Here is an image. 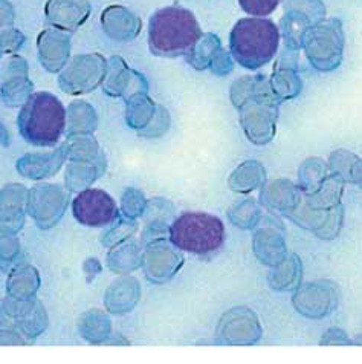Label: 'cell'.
I'll list each match as a JSON object with an SVG mask.
<instances>
[{"instance_id": "obj_1", "label": "cell", "mask_w": 362, "mask_h": 364, "mask_svg": "<svg viewBox=\"0 0 362 364\" xmlns=\"http://www.w3.org/2000/svg\"><path fill=\"white\" fill-rule=\"evenodd\" d=\"M202 37V29L190 9L173 5L156 11L148 23V46L159 57H187Z\"/></svg>"}, {"instance_id": "obj_2", "label": "cell", "mask_w": 362, "mask_h": 364, "mask_svg": "<svg viewBox=\"0 0 362 364\" xmlns=\"http://www.w3.org/2000/svg\"><path fill=\"white\" fill-rule=\"evenodd\" d=\"M280 29L270 18H240L229 34V53L246 69H258L273 62L280 46Z\"/></svg>"}, {"instance_id": "obj_3", "label": "cell", "mask_w": 362, "mask_h": 364, "mask_svg": "<svg viewBox=\"0 0 362 364\" xmlns=\"http://www.w3.org/2000/svg\"><path fill=\"white\" fill-rule=\"evenodd\" d=\"M18 130L33 146H54L66 127V110L55 95L38 92L29 97L18 115Z\"/></svg>"}, {"instance_id": "obj_4", "label": "cell", "mask_w": 362, "mask_h": 364, "mask_svg": "<svg viewBox=\"0 0 362 364\" xmlns=\"http://www.w3.org/2000/svg\"><path fill=\"white\" fill-rule=\"evenodd\" d=\"M168 235L177 250L207 256L224 245L225 225L217 216L190 211L180 215L170 225Z\"/></svg>"}, {"instance_id": "obj_5", "label": "cell", "mask_w": 362, "mask_h": 364, "mask_svg": "<svg viewBox=\"0 0 362 364\" xmlns=\"http://www.w3.org/2000/svg\"><path fill=\"white\" fill-rule=\"evenodd\" d=\"M344 29L338 18H324L312 26L303 42L310 65L321 73H331L343 63Z\"/></svg>"}, {"instance_id": "obj_6", "label": "cell", "mask_w": 362, "mask_h": 364, "mask_svg": "<svg viewBox=\"0 0 362 364\" xmlns=\"http://www.w3.org/2000/svg\"><path fill=\"white\" fill-rule=\"evenodd\" d=\"M280 103L281 101L275 94H266L249 98L238 107L240 126L251 143L263 146L273 141L277 130Z\"/></svg>"}, {"instance_id": "obj_7", "label": "cell", "mask_w": 362, "mask_h": 364, "mask_svg": "<svg viewBox=\"0 0 362 364\" xmlns=\"http://www.w3.org/2000/svg\"><path fill=\"white\" fill-rule=\"evenodd\" d=\"M107 62L99 54L77 55L58 78L60 86L70 95L92 92L104 82Z\"/></svg>"}, {"instance_id": "obj_8", "label": "cell", "mask_w": 362, "mask_h": 364, "mask_svg": "<svg viewBox=\"0 0 362 364\" xmlns=\"http://www.w3.org/2000/svg\"><path fill=\"white\" fill-rule=\"evenodd\" d=\"M220 343L234 346L256 345L261 337V326L257 316L248 308L228 311L217 326Z\"/></svg>"}, {"instance_id": "obj_9", "label": "cell", "mask_w": 362, "mask_h": 364, "mask_svg": "<svg viewBox=\"0 0 362 364\" xmlns=\"http://www.w3.org/2000/svg\"><path fill=\"white\" fill-rule=\"evenodd\" d=\"M74 218L87 227H104L118 218L115 200L106 191L89 188L79 193L74 200Z\"/></svg>"}, {"instance_id": "obj_10", "label": "cell", "mask_w": 362, "mask_h": 364, "mask_svg": "<svg viewBox=\"0 0 362 364\" xmlns=\"http://www.w3.org/2000/svg\"><path fill=\"white\" fill-rule=\"evenodd\" d=\"M338 291L329 282H310L298 287L294 306L300 314L309 318H323L335 309Z\"/></svg>"}, {"instance_id": "obj_11", "label": "cell", "mask_w": 362, "mask_h": 364, "mask_svg": "<svg viewBox=\"0 0 362 364\" xmlns=\"http://www.w3.org/2000/svg\"><path fill=\"white\" fill-rule=\"evenodd\" d=\"M343 207L341 204L331 208H315L310 207L307 202L290 215V219L295 220L298 225H303L312 230L321 239H335L339 235L341 225H343Z\"/></svg>"}, {"instance_id": "obj_12", "label": "cell", "mask_w": 362, "mask_h": 364, "mask_svg": "<svg viewBox=\"0 0 362 364\" xmlns=\"http://www.w3.org/2000/svg\"><path fill=\"white\" fill-rule=\"evenodd\" d=\"M104 92L110 97H127L138 92H147L148 85L144 75L130 69L121 57H112L107 63L104 77Z\"/></svg>"}, {"instance_id": "obj_13", "label": "cell", "mask_w": 362, "mask_h": 364, "mask_svg": "<svg viewBox=\"0 0 362 364\" xmlns=\"http://www.w3.org/2000/svg\"><path fill=\"white\" fill-rule=\"evenodd\" d=\"M146 276L155 282L163 283L172 279L184 265V257L179 251L160 242H152L143 256Z\"/></svg>"}, {"instance_id": "obj_14", "label": "cell", "mask_w": 362, "mask_h": 364, "mask_svg": "<svg viewBox=\"0 0 362 364\" xmlns=\"http://www.w3.org/2000/svg\"><path fill=\"white\" fill-rule=\"evenodd\" d=\"M45 14L51 26L77 31L90 16V4L89 0H48Z\"/></svg>"}, {"instance_id": "obj_15", "label": "cell", "mask_w": 362, "mask_h": 364, "mask_svg": "<svg viewBox=\"0 0 362 364\" xmlns=\"http://www.w3.org/2000/svg\"><path fill=\"white\" fill-rule=\"evenodd\" d=\"M38 57L49 73H58L66 66L70 42L69 36L57 28H49L37 38Z\"/></svg>"}, {"instance_id": "obj_16", "label": "cell", "mask_w": 362, "mask_h": 364, "mask_svg": "<svg viewBox=\"0 0 362 364\" xmlns=\"http://www.w3.org/2000/svg\"><path fill=\"white\" fill-rule=\"evenodd\" d=\"M28 63L23 58L14 57L6 63L4 70V86L2 95L8 106L25 105L33 92V85L28 80Z\"/></svg>"}, {"instance_id": "obj_17", "label": "cell", "mask_w": 362, "mask_h": 364, "mask_svg": "<svg viewBox=\"0 0 362 364\" xmlns=\"http://www.w3.org/2000/svg\"><path fill=\"white\" fill-rule=\"evenodd\" d=\"M102 25L106 34L116 42H130L138 37L143 28L141 18L121 5H110L104 9Z\"/></svg>"}, {"instance_id": "obj_18", "label": "cell", "mask_w": 362, "mask_h": 364, "mask_svg": "<svg viewBox=\"0 0 362 364\" xmlns=\"http://www.w3.org/2000/svg\"><path fill=\"white\" fill-rule=\"evenodd\" d=\"M263 187L260 196L261 204L270 211L290 216L303 202L300 188L287 179H278Z\"/></svg>"}, {"instance_id": "obj_19", "label": "cell", "mask_w": 362, "mask_h": 364, "mask_svg": "<svg viewBox=\"0 0 362 364\" xmlns=\"http://www.w3.org/2000/svg\"><path fill=\"white\" fill-rule=\"evenodd\" d=\"M253 247L261 264L275 267L287 256L285 237L275 225H266L256 232Z\"/></svg>"}, {"instance_id": "obj_20", "label": "cell", "mask_w": 362, "mask_h": 364, "mask_svg": "<svg viewBox=\"0 0 362 364\" xmlns=\"http://www.w3.org/2000/svg\"><path fill=\"white\" fill-rule=\"evenodd\" d=\"M67 155L66 146L58 149L54 154H42V155H26L18 161V170L23 176L40 179L46 176H53L55 171L62 167L63 161Z\"/></svg>"}, {"instance_id": "obj_21", "label": "cell", "mask_w": 362, "mask_h": 364, "mask_svg": "<svg viewBox=\"0 0 362 364\" xmlns=\"http://www.w3.org/2000/svg\"><path fill=\"white\" fill-rule=\"evenodd\" d=\"M297 69V65L281 62V60H278V63L275 65L274 74L270 77L269 83L280 101L292 100L298 97L301 89H303V82H301Z\"/></svg>"}, {"instance_id": "obj_22", "label": "cell", "mask_w": 362, "mask_h": 364, "mask_svg": "<svg viewBox=\"0 0 362 364\" xmlns=\"http://www.w3.org/2000/svg\"><path fill=\"white\" fill-rule=\"evenodd\" d=\"M312 26L314 23L305 14L294 11V9H285V16L280 20L278 29L286 49L298 50L303 48L305 37Z\"/></svg>"}, {"instance_id": "obj_23", "label": "cell", "mask_w": 362, "mask_h": 364, "mask_svg": "<svg viewBox=\"0 0 362 364\" xmlns=\"http://www.w3.org/2000/svg\"><path fill=\"white\" fill-rule=\"evenodd\" d=\"M266 170L257 161H246L238 166L228 179L229 188L236 193H251L265 186Z\"/></svg>"}, {"instance_id": "obj_24", "label": "cell", "mask_w": 362, "mask_h": 364, "mask_svg": "<svg viewBox=\"0 0 362 364\" xmlns=\"http://www.w3.org/2000/svg\"><path fill=\"white\" fill-rule=\"evenodd\" d=\"M139 299V285L135 279H124L114 283L110 287L106 305L109 311L115 312V314H123V312L132 311V308L138 303Z\"/></svg>"}, {"instance_id": "obj_25", "label": "cell", "mask_w": 362, "mask_h": 364, "mask_svg": "<svg viewBox=\"0 0 362 364\" xmlns=\"http://www.w3.org/2000/svg\"><path fill=\"white\" fill-rule=\"evenodd\" d=\"M301 262L297 256L289 255L269 274V285L277 291H292L301 285Z\"/></svg>"}, {"instance_id": "obj_26", "label": "cell", "mask_w": 362, "mask_h": 364, "mask_svg": "<svg viewBox=\"0 0 362 364\" xmlns=\"http://www.w3.org/2000/svg\"><path fill=\"white\" fill-rule=\"evenodd\" d=\"M266 94H274L273 87H270L269 80L265 78V75H246L236 80L234 85L231 86V101L233 105L238 109L241 105L245 103L246 100L254 98L258 95H266Z\"/></svg>"}, {"instance_id": "obj_27", "label": "cell", "mask_w": 362, "mask_h": 364, "mask_svg": "<svg viewBox=\"0 0 362 364\" xmlns=\"http://www.w3.org/2000/svg\"><path fill=\"white\" fill-rule=\"evenodd\" d=\"M344 182L346 181L343 178L329 173V176L323 181V184L318 187V190L307 195L306 202L310 207L315 208H331L338 205L344 191Z\"/></svg>"}, {"instance_id": "obj_28", "label": "cell", "mask_w": 362, "mask_h": 364, "mask_svg": "<svg viewBox=\"0 0 362 364\" xmlns=\"http://www.w3.org/2000/svg\"><path fill=\"white\" fill-rule=\"evenodd\" d=\"M156 105L146 92H138L127 98V123L130 127L143 130L153 118Z\"/></svg>"}, {"instance_id": "obj_29", "label": "cell", "mask_w": 362, "mask_h": 364, "mask_svg": "<svg viewBox=\"0 0 362 364\" xmlns=\"http://www.w3.org/2000/svg\"><path fill=\"white\" fill-rule=\"evenodd\" d=\"M220 48H222V43H220V38L216 34H202L194 48L191 49V53L187 55V62L197 70H205L209 68L211 60H213Z\"/></svg>"}, {"instance_id": "obj_30", "label": "cell", "mask_w": 362, "mask_h": 364, "mask_svg": "<svg viewBox=\"0 0 362 364\" xmlns=\"http://www.w3.org/2000/svg\"><path fill=\"white\" fill-rule=\"evenodd\" d=\"M329 166L319 158H309L300 167V190L306 191L307 195L314 193L323 181L329 176Z\"/></svg>"}, {"instance_id": "obj_31", "label": "cell", "mask_w": 362, "mask_h": 364, "mask_svg": "<svg viewBox=\"0 0 362 364\" xmlns=\"http://www.w3.org/2000/svg\"><path fill=\"white\" fill-rule=\"evenodd\" d=\"M143 264V256L135 244H124L123 247L115 248L109 255V267L116 274H127V272L136 269Z\"/></svg>"}, {"instance_id": "obj_32", "label": "cell", "mask_w": 362, "mask_h": 364, "mask_svg": "<svg viewBox=\"0 0 362 364\" xmlns=\"http://www.w3.org/2000/svg\"><path fill=\"white\" fill-rule=\"evenodd\" d=\"M69 132L70 134H89L97 129V115L92 106L83 101H77L69 106Z\"/></svg>"}, {"instance_id": "obj_33", "label": "cell", "mask_w": 362, "mask_h": 364, "mask_svg": "<svg viewBox=\"0 0 362 364\" xmlns=\"http://www.w3.org/2000/svg\"><path fill=\"white\" fill-rule=\"evenodd\" d=\"M228 218L238 228L249 230L256 227L261 219V211L253 199L241 200L228 211Z\"/></svg>"}, {"instance_id": "obj_34", "label": "cell", "mask_w": 362, "mask_h": 364, "mask_svg": "<svg viewBox=\"0 0 362 364\" xmlns=\"http://www.w3.org/2000/svg\"><path fill=\"white\" fill-rule=\"evenodd\" d=\"M29 268H20L17 271H13L14 274L9 277V292L16 299H29V294L37 289L38 280L35 276V271L31 269L28 272Z\"/></svg>"}, {"instance_id": "obj_35", "label": "cell", "mask_w": 362, "mask_h": 364, "mask_svg": "<svg viewBox=\"0 0 362 364\" xmlns=\"http://www.w3.org/2000/svg\"><path fill=\"white\" fill-rule=\"evenodd\" d=\"M283 6L285 9H294L305 14L314 25L323 22L327 14L323 0H285Z\"/></svg>"}, {"instance_id": "obj_36", "label": "cell", "mask_w": 362, "mask_h": 364, "mask_svg": "<svg viewBox=\"0 0 362 364\" xmlns=\"http://www.w3.org/2000/svg\"><path fill=\"white\" fill-rule=\"evenodd\" d=\"M358 156L350 154L347 150H336L330 155L329 159V171L339 178H343L346 182H350L351 168H353Z\"/></svg>"}, {"instance_id": "obj_37", "label": "cell", "mask_w": 362, "mask_h": 364, "mask_svg": "<svg viewBox=\"0 0 362 364\" xmlns=\"http://www.w3.org/2000/svg\"><path fill=\"white\" fill-rule=\"evenodd\" d=\"M147 200L141 191L135 188H128L123 195V213L128 219H136L144 215Z\"/></svg>"}, {"instance_id": "obj_38", "label": "cell", "mask_w": 362, "mask_h": 364, "mask_svg": "<svg viewBox=\"0 0 362 364\" xmlns=\"http://www.w3.org/2000/svg\"><path fill=\"white\" fill-rule=\"evenodd\" d=\"M170 126V115H168V110L163 106H156L155 110V115L153 118L150 119V123L141 130V135L143 136H148V138H156L164 135Z\"/></svg>"}, {"instance_id": "obj_39", "label": "cell", "mask_w": 362, "mask_h": 364, "mask_svg": "<svg viewBox=\"0 0 362 364\" xmlns=\"http://www.w3.org/2000/svg\"><path fill=\"white\" fill-rule=\"evenodd\" d=\"M280 4V0H238L240 8L249 16L254 17H265L273 14L277 6Z\"/></svg>"}, {"instance_id": "obj_40", "label": "cell", "mask_w": 362, "mask_h": 364, "mask_svg": "<svg viewBox=\"0 0 362 364\" xmlns=\"http://www.w3.org/2000/svg\"><path fill=\"white\" fill-rule=\"evenodd\" d=\"M209 69L213 70V74H216L219 77H224L234 69V58H233V55H231V53L220 48L216 53V55L213 57V60H211Z\"/></svg>"}, {"instance_id": "obj_41", "label": "cell", "mask_w": 362, "mask_h": 364, "mask_svg": "<svg viewBox=\"0 0 362 364\" xmlns=\"http://www.w3.org/2000/svg\"><path fill=\"white\" fill-rule=\"evenodd\" d=\"M25 37L22 33H18L17 29H6L2 34H0V53L11 54L22 46Z\"/></svg>"}, {"instance_id": "obj_42", "label": "cell", "mask_w": 362, "mask_h": 364, "mask_svg": "<svg viewBox=\"0 0 362 364\" xmlns=\"http://www.w3.org/2000/svg\"><path fill=\"white\" fill-rule=\"evenodd\" d=\"M319 345H351V340L346 336V332L343 329L330 328L327 332H324Z\"/></svg>"}, {"instance_id": "obj_43", "label": "cell", "mask_w": 362, "mask_h": 364, "mask_svg": "<svg viewBox=\"0 0 362 364\" xmlns=\"http://www.w3.org/2000/svg\"><path fill=\"white\" fill-rule=\"evenodd\" d=\"M14 9L8 0H0V29L14 23Z\"/></svg>"}, {"instance_id": "obj_44", "label": "cell", "mask_w": 362, "mask_h": 364, "mask_svg": "<svg viewBox=\"0 0 362 364\" xmlns=\"http://www.w3.org/2000/svg\"><path fill=\"white\" fill-rule=\"evenodd\" d=\"M350 182L359 186L362 188V159L358 158V161L355 163L353 168H351V175H350Z\"/></svg>"}, {"instance_id": "obj_45", "label": "cell", "mask_w": 362, "mask_h": 364, "mask_svg": "<svg viewBox=\"0 0 362 364\" xmlns=\"http://www.w3.org/2000/svg\"><path fill=\"white\" fill-rule=\"evenodd\" d=\"M355 343H356V345H362V337L356 338V340H355Z\"/></svg>"}, {"instance_id": "obj_46", "label": "cell", "mask_w": 362, "mask_h": 364, "mask_svg": "<svg viewBox=\"0 0 362 364\" xmlns=\"http://www.w3.org/2000/svg\"><path fill=\"white\" fill-rule=\"evenodd\" d=\"M0 54H2V53H0Z\"/></svg>"}]
</instances>
